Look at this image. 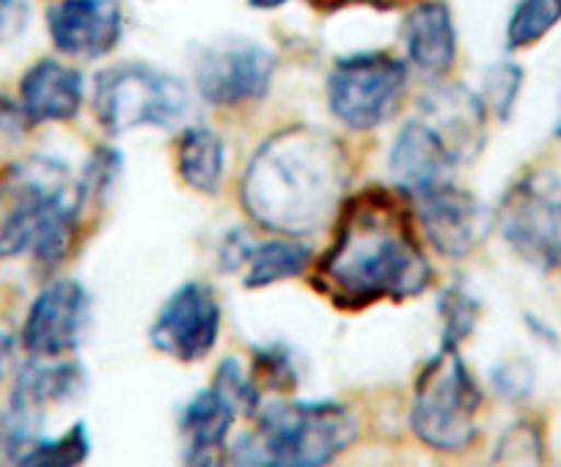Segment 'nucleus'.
I'll return each mask as SVG.
<instances>
[{"label":"nucleus","mask_w":561,"mask_h":467,"mask_svg":"<svg viewBox=\"0 0 561 467\" xmlns=\"http://www.w3.org/2000/svg\"><path fill=\"white\" fill-rule=\"evenodd\" d=\"M311 287L344 314L404 303L433 287V265L397 192L366 187L344 198L331 245L311 267Z\"/></svg>","instance_id":"nucleus-1"},{"label":"nucleus","mask_w":561,"mask_h":467,"mask_svg":"<svg viewBox=\"0 0 561 467\" xmlns=\"http://www.w3.org/2000/svg\"><path fill=\"white\" fill-rule=\"evenodd\" d=\"M347 190V152L325 130L295 125L270 136L242 176L248 218L275 237H306L336 220Z\"/></svg>","instance_id":"nucleus-2"},{"label":"nucleus","mask_w":561,"mask_h":467,"mask_svg":"<svg viewBox=\"0 0 561 467\" xmlns=\"http://www.w3.org/2000/svg\"><path fill=\"white\" fill-rule=\"evenodd\" d=\"M85 198L64 160L23 157L0 168V261L28 259L42 281L78 250Z\"/></svg>","instance_id":"nucleus-3"},{"label":"nucleus","mask_w":561,"mask_h":467,"mask_svg":"<svg viewBox=\"0 0 561 467\" xmlns=\"http://www.w3.org/2000/svg\"><path fill=\"white\" fill-rule=\"evenodd\" d=\"M251 421L229 467H331L358 440V418L336 399H280Z\"/></svg>","instance_id":"nucleus-4"},{"label":"nucleus","mask_w":561,"mask_h":467,"mask_svg":"<svg viewBox=\"0 0 561 467\" xmlns=\"http://www.w3.org/2000/svg\"><path fill=\"white\" fill-rule=\"evenodd\" d=\"M482 407L484 390L460 349L438 347L413 383L410 432L435 454H466L479 437Z\"/></svg>","instance_id":"nucleus-5"},{"label":"nucleus","mask_w":561,"mask_h":467,"mask_svg":"<svg viewBox=\"0 0 561 467\" xmlns=\"http://www.w3.org/2000/svg\"><path fill=\"white\" fill-rule=\"evenodd\" d=\"M94 113L107 136L133 130H176L191 116V91L171 72L152 63L124 61L94 80Z\"/></svg>","instance_id":"nucleus-6"},{"label":"nucleus","mask_w":561,"mask_h":467,"mask_svg":"<svg viewBox=\"0 0 561 467\" xmlns=\"http://www.w3.org/2000/svg\"><path fill=\"white\" fill-rule=\"evenodd\" d=\"M506 248L542 276H561V176L528 168L506 185L493 214Z\"/></svg>","instance_id":"nucleus-7"},{"label":"nucleus","mask_w":561,"mask_h":467,"mask_svg":"<svg viewBox=\"0 0 561 467\" xmlns=\"http://www.w3.org/2000/svg\"><path fill=\"white\" fill-rule=\"evenodd\" d=\"M408 85L410 67L404 58L388 50L347 52L328 72V107L347 130H380L399 113Z\"/></svg>","instance_id":"nucleus-8"},{"label":"nucleus","mask_w":561,"mask_h":467,"mask_svg":"<svg viewBox=\"0 0 561 467\" xmlns=\"http://www.w3.org/2000/svg\"><path fill=\"white\" fill-rule=\"evenodd\" d=\"M278 58L248 36H220L193 58L196 94L213 107H242L267 96Z\"/></svg>","instance_id":"nucleus-9"},{"label":"nucleus","mask_w":561,"mask_h":467,"mask_svg":"<svg viewBox=\"0 0 561 467\" xmlns=\"http://www.w3.org/2000/svg\"><path fill=\"white\" fill-rule=\"evenodd\" d=\"M224 330V305L218 292L204 281H185L165 297L149 325L154 352L176 363L207 361Z\"/></svg>","instance_id":"nucleus-10"},{"label":"nucleus","mask_w":561,"mask_h":467,"mask_svg":"<svg viewBox=\"0 0 561 467\" xmlns=\"http://www.w3.org/2000/svg\"><path fill=\"white\" fill-rule=\"evenodd\" d=\"M91 322V294L75 278L56 276L42 283L20 325V349L25 358L58 361L72 358L83 343Z\"/></svg>","instance_id":"nucleus-11"},{"label":"nucleus","mask_w":561,"mask_h":467,"mask_svg":"<svg viewBox=\"0 0 561 467\" xmlns=\"http://www.w3.org/2000/svg\"><path fill=\"white\" fill-rule=\"evenodd\" d=\"M415 223L444 259L462 261L484 243L493 214L482 198L455 179L415 196Z\"/></svg>","instance_id":"nucleus-12"},{"label":"nucleus","mask_w":561,"mask_h":467,"mask_svg":"<svg viewBox=\"0 0 561 467\" xmlns=\"http://www.w3.org/2000/svg\"><path fill=\"white\" fill-rule=\"evenodd\" d=\"M122 0H53L45 28L53 50L69 61H100L124 39Z\"/></svg>","instance_id":"nucleus-13"},{"label":"nucleus","mask_w":561,"mask_h":467,"mask_svg":"<svg viewBox=\"0 0 561 467\" xmlns=\"http://www.w3.org/2000/svg\"><path fill=\"white\" fill-rule=\"evenodd\" d=\"M20 107L34 127L69 125L85 105V78L64 58H36L18 80Z\"/></svg>","instance_id":"nucleus-14"},{"label":"nucleus","mask_w":561,"mask_h":467,"mask_svg":"<svg viewBox=\"0 0 561 467\" xmlns=\"http://www.w3.org/2000/svg\"><path fill=\"white\" fill-rule=\"evenodd\" d=\"M457 168L460 163L449 143L421 116L404 121L402 130L393 138L391 152H388V174H391L393 185L408 192L410 198L451 182Z\"/></svg>","instance_id":"nucleus-15"},{"label":"nucleus","mask_w":561,"mask_h":467,"mask_svg":"<svg viewBox=\"0 0 561 467\" xmlns=\"http://www.w3.org/2000/svg\"><path fill=\"white\" fill-rule=\"evenodd\" d=\"M237 418V407L215 385L196 390L180 412L182 467H229Z\"/></svg>","instance_id":"nucleus-16"},{"label":"nucleus","mask_w":561,"mask_h":467,"mask_svg":"<svg viewBox=\"0 0 561 467\" xmlns=\"http://www.w3.org/2000/svg\"><path fill=\"white\" fill-rule=\"evenodd\" d=\"M404 61L427 80H440L455 69L460 52L455 14L446 0H421L404 14Z\"/></svg>","instance_id":"nucleus-17"},{"label":"nucleus","mask_w":561,"mask_h":467,"mask_svg":"<svg viewBox=\"0 0 561 467\" xmlns=\"http://www.w3.org/2000/svg\"><path fill=\"white\" fill-rule=\"evenodd\" d=\"M424 116L455 152L457 163H473L488 141L490 113L477 91L466 85H438L421 102Z\"/></svg>","instance_id":"nucleus-18"},{"label":"nucleus","mask_w":561,"mask_h":467,"mask_svg":"<svg viewBox=\"0 0 561 467\" xmlns=\"http://www.w3.org/2000/svg\"><path fill=\"white\" fill-rule=\"evenodd\" d=\"M174 165L193 192L218 196L226 179L224 138L204 125H185L174 138Z\"/></svg>","instance_id":"nucleus-19"},{"label":"nucleus","mask_w":561,"mask_h":467,"mask_svg":"<svg viewBox=\"0 0 561 467\" xmlns=\"http://www.w3.org/2000/svg\"><path fill=\"white\" fill-rule=\"evenodd\" d=\"M314 250L304 243V240L295 237H273L264 240V243H256V250H253L251 261L242 272V283L245 289H270L275 283H287L295 281V278H304L306 272H311L314 267Z\"/></svg>","instance_id":"nucleus-20"},{"label":"nucleus","mask_w":561,"mask_h":467,"mask_svg":"<svg viewBox=\"0 0 561 467\" xmlns=\"http://www.w3.org/2000/svg\"><path fill=\"white\" fill-rule=\"evenodd\" d=\"M91 456V432L83 421H75L53 437L28 440L12 454L0 456V467H83Z\"/></svg>","instance_id":"nucleus-21"},{"label":"nucleus","mask_w":561,"mask_h":467,"mask_svg":"<svg viewBox=\"0 0 561 467\" xmlns=\"http://www.w3.org/2000/svg\"><path fill=\"white\" fill-rule=\"evenodd\" d=\"M561 25V0H517L504 28L506 52H526L542 45Z\"/></svg>","instance_id":"nucleus-22"},{"label":"nucleus","mask_w":561,"mask_h":467,"mask_svg":"<svg viewBox=\"0 0 561 467\" xmlns=\"http://www.w3.org/2000/svg\"><path fill=\"white\" fill-rule=\"evenodd\" d=\"M479 319H482V300L466 287L451 283L438 294V322H440V347L462 349V343L473 336Z\"/></svg>","instance_id":"nucleus-23"},{"label":"nucleus","mask_w":561,"mask_h":467,"mask_svg":"<svg viewBox=\"0 0 561 467\" xmlns=\"http://www.w3.org/2000/svg\"><path fill=\"white\" fill-rule=\"evenodd\" d=\"M490 467H548V443L539 421L520 418L495 443Z\"/></svg>","instance_id":"nucleus-24"},{"label":"nucleus","mask_w":561,"mask_h":467,"mask_svg":"<svg viewBox=\"0 0 561 467\" xmlns=\"http://www.w3.org/2000/svg\"><path fill=\"white\" fill-rule=\"evenodd\" d=\"M523 85H526V69L517 61H512V58H504V61H495L484 69L482 85H479L477 94L484 102L490 116L506 125L515 116Z\"/></svg>","instance_id":"nucleus-25"},{"label":"nucleus","mask_w":561,"mask_h":467,"mask_svg":"<svg viewBox=\"0 0 561 467\" xmlns=\"http://www.w3.org/2000/svg\"><path fill=\"white\" fill-rule=\"evenodd\" d=\"M251 374L253 385L264 394L287 396L300 385L298 363L284 343H262L251 349Z\"/></svg>","instance_id":"nucleus-26"},{"label":"nucleus","mask_w":561,"mask_h":467,"mask_svg":"<svg viewBox=\"0 0 561 467\" xmlns=\"http://www.w3.org/2000/svg\"><path fill=\"white\" fill-rule=\"evenodd\" d=\"M213 385L237 407L240 418H253L264 407L262 390L253 385L248 369H242V363L234 361V358H226V361L218 363Z\"/></svg>","instance_id":"nucleus-27"},{"label":"nucleus","mask_w":561,"mask_h":467,"mask_svg":"<svg viewBox=\"0 0 561 467\" xmlns=\"http://www.w3.org/2000/svg\"><path fill=\"white\" fill-rule=\"evenodd\" d=\"M118 176H122V154L111 147L94 149L78 176L85 207H89V203L105 201V198L111 196L113 187L118 185Z\"/></svg>","instance_id":"nucleus-28"},{"label":"nucleus","mask_w":561,"mask_h":467,"mask_svg":"<svg viewBox=\"0 0 561 467\" xmlns=\"http://www.w3.org/2000/svg\"><path fill=\"white\" fill-rule=\"evenodd\" d=\"M493 385L504 399L523 401L531 396L534 385H537V369L526 358H510L493 369Z\"/></svg>","instance_id":"nucleus-29"},{"label":"nucleus","mask_w":561,"mask_h":467,"mask_svg":"<svg viewBox=\"0 0 561 467\" xmlns=\"http://www.w3.org/2000/svg\"><path fill=\"white\" fill-rule=\"evenodd\" d=\"M253 250H256V240L251 237V231L231 229L229 234L220 240L218 265L224 267V272L245 270L248 261H251V256H253Z\"/></svg>","instance_id":"nucleus-30"},{"label":"nucleus","mask_w":561,"mask_h":467,"mask_svg":"<svg viewBox=\"0 0 561 467\" xmlns=\"http://www.w3.org/2000/svg\"><path fill=\"white\" fill-rule=\"evenodd\" d=\"M31 0H0V47L12 45L28 31Z\"/></svg>","instance_id":"nucleus-31"},{"label":"nucleus","mask_w":561,"mask_h":467,"mask_svg":"<svg viewBox=\"0 0 561 467\" xmlns=\"http://www.w3.org/2000/svg\"><path fill=\"white\" fill-rule=\"evenodd\" d=\"M34 127L25 119L23 107H20L18 96L0 94V138H12V141H20L25 138Z\"/></svg>","instance_id":"nucleus-32"},{"label":"nucleus","mask_w":561,"mask_h":467,"mask_svg":"<svg viewBox=\"0 0 561 467\" xmlns=\"http://www.w3.org/2000/svg\"><path fill=\"white\" fill-rule=\"evenodd\" d=\"M20 332L9 327V322L0 319V383L9 380L14 374V369L20 366Z\"/></svg>","instance_id":"nucleus-33"},{"label":"nucleus","mask_w":561,"mask_h":467,"mask_svg":"<svg viewBox=\"0 0 561 467\" xmlns=\"http://www.w3.org/2000/svg\"><path fill=\"white\" fill-rule=\"evenodd\" d=\"M526 325H528V330H531V336H537V341H542L545 347H550V349H559V332H556L550 325H545L539 316L526 314Z\"/></svg>","instance_id":"nucleus-34"},{"label":"nucleus","mask_w":561,"mask_h":467,"mask_svg":"<svg viewBox=\"0 0 561 467\" xmlns=\"http://www.w3.org/2000/svg\"><path fill=\"white\" fill-rule=\"evenodd\" d=\"M293 0H248V7L256 9V12H275V9H284Z\"/></svg>","instance_id":"nucleus-35"},{"label":"nucleus","mask_w":561,"mask_h":467,"mask_svg":"<svg viewBox=\"0 0 561 467\" xmlns=\"http://www.w3.org/2000/svg\"><path fill=\"white\" fill-rule=\"evenodd\" d=\"M553 138L556 141H561V107H559V119H556V125H553Z\"/></svg>","instance_id":"nucleus-36"}]
</instances>
